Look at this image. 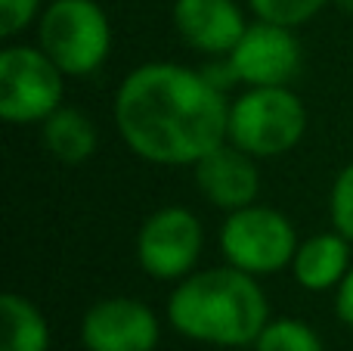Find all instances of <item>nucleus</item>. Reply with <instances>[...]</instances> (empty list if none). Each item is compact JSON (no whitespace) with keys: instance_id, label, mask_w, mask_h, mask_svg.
<instances>
[{"instance_id":"obj_12","label":"nucleus","mask_w":353,"mask_h":351,"mask_svg":"<svg viewBox=\"0 0 353 351\" xmlns=\"http://www.w3.org/2000/svg\"><path fill=\"white\" fill-rule=\"evenodd\" d=\"M347 258H350L347 236L319 234L294 252V277L307 290H329V286L344 280Z\"/></svg>"},{"instance_id":"obj_20","label":"nucleus","mask_w":353,"mask_h":351,"mask_svg":"<svg viewBox=\"0 0 353 351\" xmlns=\"http://www.w3.org/2000/svg\"><path fill=\"white\" fill-rule=\"evenodd\" d=\"M338 6H341V10H347V12H353V0H335Z\"/></svg>"},{"instance_id":"obj_3","label":"nucleus","mask_w":353,"mask_h":351,"mask_svg":"<svg viewBox=\"0 0 353 351\" xmlns=\"http://www.w3.org/2000/svg\"><path fill=\"white\" fill-rule=\"evenodd\" d=\"M304 124V106L292 91H285V84L254 87L230 109V137L248 155L288 153L301 140Z\"/></svg>"},{"instance_id":"obj_16","label":"nucleus","mask_w":353,"mask_h":351,"mask_svg":"<svg viewBox=\"0 0 353 351\" xmlns=\"http://www.w3.org/2000/svg\"><path fill=\"white\" fill-rule=\"evenodd\" d=\"M325 0H251L254 12L276 25H301L323 10Z\"/></svg>"},{"instance_id":"obj_2","label":"nucleus","mask_w":353,"mask_h":351,"mask_svg":"<svg viewBox=\"0 0 353 351\" xmlns=\"http://www.w3.org/2000/svg\"><path fill=\"white\" fill-rule=\"evenodd\" d=\"M183 336L211 345H248L267 327V298L242 267H214L186 277L168 305Z\"/></svg>"},{"instance_id":"obj_10","label":"nucleus","mask_w":353,"mask_h":351,"mask_svg":"<svg viewBox=\"0 0 353 351\" xmlns=\"http://www.w3.org/2000/svg\"><path fill=\"white\" fill-rule=\"evenodd\" d=\"M174 22L183 41L205 53L232 50L248 28L236 0H176Z\"/></svg>"},{"instance_id":"obj_1","label":"nucleus","mask_w":353,"mask_h":351,"mask_svg":"<svg viewBox=\"0 0 353 351\" xmlns=\"http://www.w3.org/2000/svg\"><path fill=\"white\" fill-rule=\"evenodd\" d=\"M115 122L137 155L159 165H195L230 134V109L211 78L152 62L124 78Z\"/></svg>"},{"instance_id":"obj_15","label":"nucleus","mask_w":353,"mask_h":351,"mask_svg":"<svg viewBox=\"0 0 353 351\" xmlns=\"http://www.w3.org/2000/svg\"><path fill=\"white\" fill-rule=\"evenodd\" d=\"M257 351H323V342L301 321H273L257 336Z\"/></svg>"},{"instance_id":"obj_19","label":"nucleus","mask_w":353,"mask_h":351,"mask_svg":"<svg viewBox=\"0 0 353 351\" xmlns=\"http://www.w3.org/2000/svg\"><path fill=\"white\" fill-rule=\"evenodd\" d=\"M338 317H341L347 327H353V271L341 280V290H338Z\"/></svg>"},{"instance_id":"obj_7","label":"nucleus","mask_w":353,"mask_h":351,"mask_svg":"<svg viewBox=\"0 0 353 351\" xmlns=\"http://www.w3.org/2000/svg\"><path fill=\"white\" fill-rule=\"evenodd\" d=\"M298 62L301 50L292 31L263 19L248 25L230 50V81H245L251 87H282L298 72Z\"/></svg>"},{"instance_id":"obj_13","label":"nucleus","mask_w":353,"mask_h":351,"mask_svg":"<svg viewBox=\"0 0 353 351\" xmlns=\"http://www.w3.org/2000/svg\"><path fill=\"white\" fill-rule=\"evenodd\" d=\"M43 143L59 162L78 165L97 149V128L84 112L56 109L50 118H43Z\"/></svg>"},{"instance_id":"obj_9","label":"nucleus","mask_w":353,"mask_h":351,"mask_svg":"<svg viewBox=\"0 0 353 351\" xmlns=\"http://www.w3.org/2000/svg\"><path fill=\"white\" fill-rule=\"evenodd\" d=\"M81 336L90 351H152L159 321L137 298H105L87 311Z\"/></svg>"},{"instance_id":"obj_4","label":"nucleus","mask_w":353,"mask_h":351,"mask_svg":"<svg viewBox=\"0 0 353 351\" xmlns=\"http://www.w3.org/2000/svg\"><path fill=\"white\" fill-rule=\"evenodd\" d=\"M41 50L68 75H87L109 53V19L93 0H56L41 16Z\"/></svg>"},{"instance_id":"obj_8","label":"nucleus","mask_w":353,"mask_h":351,"mask_svg":"<svg viewBox=\"0 0 353 351\" xmlns=\"http://www.w3.org/2000/svg\"><path fill=\"white\" fill-rule=\"evenodd\" d=\"M201 252V224L186 209H161L143 224L137 255L143 271L159 280H174L192 271Z\"/></svg>"},{"instance_id":"obj_5","label":"nucleus","mask_w":353,"mask_h":351,"mask_svg":"<svg viewBox=\"0 0 353 351\" xmlns=\"http://www.w3.org/2000/svg\"><path fill=\"white\" fill-rule=\"evenodd\" d=\"M62 68L43 50L10 47L0 53V115L6 122H43L59 109Z\"/></svg>"},{"instance_id":"obj_14","label":"nucleus","mask_w":353,"mask_h":351,"mask_svg":"<svg viewBox=\"0 0 353 351\" xmlns=\"http://www.w3.org/2000/svg\"><path fill=\"white\" fill-rule=\"evenodd\" d=\"M0 311H3V345L0 351H47V321L28 298L6 292L0 298Z\"/></svg>"},{"instance_id":"obj_11","label":"nucleus","mask_w":353,"mask_h":351,"mask_svg":"<svg viewBox=\"0 0 353 351\" xmlns=\"http://www.w3.org/2000/svg\"><path fill=\"white\" fill-rule=\"evenodd\" d=\"M195 184L220 209H245L257 196V168L239 146L211 149L195 162Z\"/></svg>"},{"instance_id":"obj_18","label":"nucleus","mask_w":353,"mask_h":351,"mask_svg":"<svg viewBox=\"0 0 353 351\" xmlns=\"http://www.w3.org/2000/svg\"><path fill=\"white\" fill-rule=\"evenodd\" d=\"M41 0H0V35L10 37L22 31L37 12Z\"/></svg>"},{"instance_id":"obj_6","label":"nucleus","mask_w":353,"mask_h":351,"mask_svg":"<svg viewBox=\"0 0 353 351\" xmlns=\"http://www.w3.org/2000/svg\"><path fill=\"white\" fill-rule=\"evenodd\" d=\"M220 243L232 267H242L248 274L279 271L298 252L294 227L279 211L263 205H245L232 211L223 224Z\"/></svg>"},{"instance_id":"obj_17","label":"nucleus","mask_w":353,"mask_h":351,"mask_svg":"<svg viewBox=\"0 0 353 351\" xmlns=\"http://www.w3.org/2000/svg\"><path fill=\"white\" fill-rule=\"evenodd\" d=\"M332 221L338 234L353 240V165L344 168L332 187Z\"/></svg>"}]
</instances>
